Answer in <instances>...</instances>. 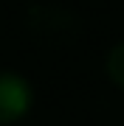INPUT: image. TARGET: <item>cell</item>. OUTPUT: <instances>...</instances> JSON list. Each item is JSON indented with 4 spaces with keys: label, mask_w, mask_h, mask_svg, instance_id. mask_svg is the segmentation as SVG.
<instances>
[{
    "label": "cell",
    "mask_w": 124,
    "mask_h": 126,
    "mask_svg": "<svg viewBox=\"0 0 124 126\" xmlns=\"http://www.w3.org/2000/svg\"><path fill=\"white\" fill-rule=\"evenodd\" d=\"M31 107V87L20 73H0V126L17 123Z\"/></svg>",
    "instance_id": "1"
},
{
    "label": "cell",
    "mask_w": 124,
    "mask_h": 126,
    "mask_svg": "<svg viewBox=\"0 0 124 126\" xmlns=\"http://www.w3.org/2000/svg\"><path fill=\"white\" fill-rule=\"evenodd\" d=\"M107 76L113 84H119L124 90V45H116L107 56Z\"/></svg>",
    "instance_id": "2"
}]
</instances>
